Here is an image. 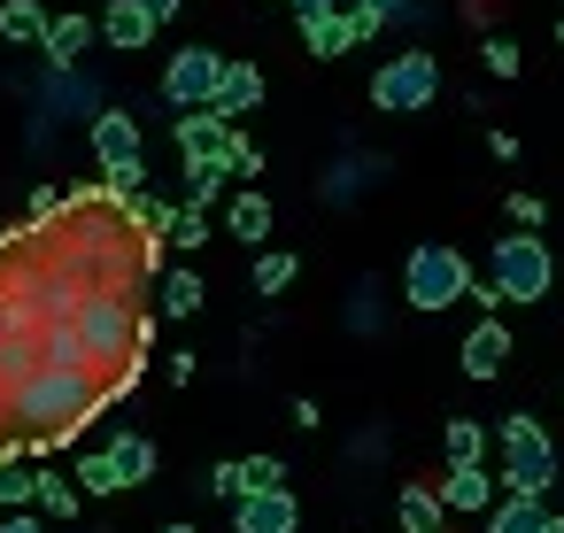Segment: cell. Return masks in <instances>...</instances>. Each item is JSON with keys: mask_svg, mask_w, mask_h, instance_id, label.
I'll return each instance as SVG.
<instances>
[{"mask_svg": "<svg viewBox=\"0 0 564 533\" xmlns=\"http://www.w3.org/2000/svg\"><path fill=\"white\" fill-rule=\"evenodd\" d=\"M549 286H556V255H549V240H541V232H502L495 255H487V279H471V302L495 317L502 302H518V309L549 302Z\"/></svg>", "mask_w": 564, "mask_h": 533, "instance_id": "1", "label": "cell"}, {"mask_svg": "<svg viewBox=\"0 0 564 533\" xmlns=\"http://www.w3.org/2000/svg\"><path fill=\"white\" fill-rule=\"evenodd\" d=\"M94 171H101V186H109V202L124 209V202H140V186H148V148H140V117L132 109H94Z\"/></svg>", "mask_w": 564, "mask_h": 533, "instance_id": "2", "label": "cell"}, {"mask_svg": "<svg viewBox=\"0 0 564 533\" xmlns=\"http://www.w3.org/2000/svg\"><path fill=\"white\" fill-rule=\"evenodd\" d=\"M495 440H502V494H549L556 487V440H549V425L533 417V410H510L502 425H495Z\"/></svg>", "mask_w": 564, "mask_h": 533, "instance_id": "3", "label": "cell"}, {"mask_svg": "<svg viewBox=\"0 0 564 533\" xmlns=\"http://www.w3.org/2000/svg\"><path fill=\"white\" fill-rule=\"evenodd\" d=\"M464 294H471V263H464V248H448V240L410 248V263H402V302H410V309L441 317V309H456Z\"/></svg>", "mask_w": 564, "mask_h": 533, "instance_id": "4", "label": "cell"}, {"mask_svg": "<svg viewBox=\"0 0 564 533\" xmlns=\"http://www.w3.org/2000/svg\"><path fill=\"white\" fill-rule=\"evenodd\" d=\"M433 94H441V55L433 47H402L371 70V109H387V117H417V109H433Z\"/></svg>", "mask_w": 564, "mask_h": 533, "instance_id": "5", "label": "cell"}, {"mask_svg": "<svg viewBox=\"0 0 564 533\" xmlns=\"http://www.w3.org/2000/svg\"><path fill=\"white\" fill-rule=\"evenodd\" d=\"M217 78H225V55H217V47H178V55L163 63V101H171L178 117H194V109L217 101Z\"/></svg>", "mask_w": 564, "mask_h": 533, "instance_id": "6", "label": "cell"}, {"mask_svg": "<svg viewBox=\"0 0 564 533\" xmlns=\"http://www.w3.org/2000/svg\"><path fill=\"white\" fill-rule=\"evenodd\" d=\"M178 155H186V171H225L232 163V124H217L209 109L178 117Z\"/></svg>", "mask_w": 564, "mask_h": 533, "instance_id": "7", "label": "cell"}, {"mask_svg": "<svg viewBox=\"0 0 564 533\" xmlns=\"http://www.w3.org/2000/svg\"><path fill=\"white\" fill-rule=\"evenodd\" d=\"M518 356V340H510V325L502 317H479L471 333H464V348H456V363H464V379H502V363Z\"/></svg>", "mask_w": 564, "mask_h": 533, "instance_id": "8", "label": "cell"}, {"mask_svg": "<svg viewBox=\"0 0 564 533\" xmlns=\"http://www.w3.org/2000/svg\"><path fill=\"white\" fill-rule=\"evenodd\" d=\"M294 525H302L294 487H263V494H240L232 502V533H294Z\"/></svg>", "mask_w": 564, "mask_h": 533, "instance_id": "9", "label": "cell"}, {"mask_svg": "<svg viewBox=\"0 0 564 533\" xmlns=\"http://www.w3.org/2000/svg\"><path fill=\"white\" fill-rule=\"evenodd\" d=\"M302 47H310L317 63H333V55L364 47V24H356L348 9H317V17H302Z\"/></svg>", "mask_w": 564, "mask_h": 533, "instance_id": "10", "label": "cell"}, {"mask_svg": "<svg viewBox=\"0 0 564 533\" xmlns=\"http://www.w3.org/2000/svg\"><path fill=\"white\" fill-rule=\"evenodd\" d=\"M248 109H263V70H256V63H225V78H217V101H209V117H217V124H240Z\"/></svg>", "mask_w": 564, "mask_h": 533, "instance_id": "11", "label": "cell"}, {"mask_svg": "<svg viewBox=\"0 0 564 533\" xmlns=\"http://www.w3.org/2000/svg\"><path fill=\"white\" fill-rule=\"evenodd\" d=\"M433 494H441V510L456 518V510H495V471L487 464H464V471H448V479H433Z\"/></svg>", "mask_w": 564, "mask_h": 533, "instance_id": "12", "label": "cell"}, {"mask_svg": "<svg viewBox=\"0 0 564 533\" xmlns=\"http://www.w3.org/2000/svg\"><path fill=\"white\" fill-rule=\"evenodd\" d=\"M394 518H402V533H448V510H441L433 479H410V487L394 494Z\"/></svg>", "mask_w": 564, "mask_h": 533, "instance_id": "13", "label": "cell"}, {"mask_svg": "<svg viewBox=\"0 0 564 533\" xmlns=\"http://www.w3.org/2000/svg\"><path fill=\"white\" fill-rule=\"evenodd\" d=\"M78 502H86V494H78L63 471H40V479H32V518H40V525H47V518H55V525H70V518H78Z\"/></svg>", "mask_w": 564, "mask_h": 533, "instance_id": "14", "label": "cell"}, {"mask_svg": "<svg viewBox=\"0 0 564 533\" xmlns=\"http://www.w3.org/2000/svg\"><path fill=\"white\" fill-rule=\"evenodd\" d=\"M0 40L9 47H47V9L40 0H0Z\"/></svg>", "mask_w": 564, "mask_h": 533, "instance_id": "15", "label": "cell"}, {"mask_svg": "<svg viewBox=\"0 0 564 533\" xmlns=\"http://www.w3.org/2000/svg\"><path fill=\"white\" fill-rule=\"evenodd\" d=\"M94 32H101V40H109V47H124V55H132V47H148V40H155V24H148V17H140V9H132V0H109V9H101V24H94Z\"/></svg>", "mask_w": 564, "mask_h": 533, "instance_id": "16", "label": "cell"}, {"mask_svg": "<svg viewBox=\"0 0 564 533\" xmlns=\"http://www.w3.org/2000/svg\"><path fill=\"white\" fill-rule=\"evenodd\" d=\"M225 232H232L240 248H263V240H271V202H263V194L248 186V194H240V202L225 209Z\"/></svg>", "mask_w": 564, "mask_h": 533, "instance_id": "17", "label": "cell"}, {"mask_svg": "<svg viewBox=\"0 0 564 533\" xmlns=\"http://www.w3.org/2000/svg\"><path fill=\"white\" fill-rule=\"evenodd\" d=\"M441 448H448V471L487 464V425H479V417H448V425H441Z\"/></svg>", "mask_w": 564, "mask_h": 533, "instance_id": "18", "label": "cell"}, {"mask_svg": "<svg viewBox=\"0 0 564 533\" xmlns=\"http://www.w3.org/2000/svg\"><path fill=\"white\" fill-rule=\"evenodd\" d=\"M109 464H117L124 487H148L155 479V440L148 433H124V440H109Z\"/></svg>", "mask_w": 564, "mask_h": 533, "instance_id": "19", "label": "cell"}, {"mask_svg": "<svg viewBox=\"0 0 564 533\" xmlns=\"http://www.w3.org/2000/svg\"><path fill=\"white\" fill-rule=\"evenodd\" d=\"M541 525H549V502H533V494H502L487 510V533H541Z\"/></svg>", "mask_w": 564, "mask_h": 533, "instance_id": "20", "label": "cell"}, {"mask_svg": "<svg viewBox=\"0 0 564 533\" xmlns=\"http://www.w3.org/2000/svg\"><path fill=\"white\" fill-rule=\"evenodd\" d=\"M94 40H101L94 17H47V55H55V63H78Z\"/></svg>", "mask_w": 564, "mask_h": 533, "instance_id": "21", "label": "cell"}, {"mask_svg": "<svg viewBox=\"0 0 564 533\" xmlns=\"http://www.w3.org/2000/svg\"><path fill=\"white\" fill-rule=\"evenodd\" d=\"M70 487H78V494H124V479H117V464H109V448H94V456H78V471H70Z\"/></svg>", "mask_w": 564, "mask_h": 533, "instance_id": "22", "label": "cell"}, {"mask_svg": "<svg viewBox=\"0 0 564 533\" xmlns=\"http://www.w3.org/2000/svg\"><path fill=\"white\" fill-rule=\"evenodd\" d=\"M348 17H356L364 40H371V32H387V24H410V17H417V0H356Z\"/></svg>", "mask_w": 564, "mask_h": 533, "instance_id": "23", "label": "cell"}, {"mask_svg": "<svg viewBox=\"0 0 564 533\" xmlns=\"http://www.w3.org/2000/svg\"><path fill=\"white\" fill-rule=\"evenodd\" d=\"M202 302H209L202 271H171V279H163V309H171V317H194Z\"/></svg>", "mask_w": 564, "mask_h": 533, "instance_id": "24", "label": "cell"}, {"mask_svg": "<svg viewBox=\"0 0 564 533\" xmlns=\"http://www.w3.org/2000/svg\"><path fill=\"white\" fill-rule=\"evenodd\" d=\"M32 464L24 456H0V510H32Z\"/></svg>", "mask_w": 564, "mask_h": 533, "instance_id": "25", "label": "cell"}, {"mask_svg": "<svg viewBox=\"0 0 564 533\" xmlns=\"http://www.w3.org/2000/svg\"><path fill=\"white\" fill-rule=\"evenodd\" d=\"M232 464H240V494H263V487H286V464H279V456H263V448H256V456H232Z\"/></svg>", "mask_w": 564, "mask_h": 533, "instance_id": "26", "label": "cell"}, {"mask_svg": "<svg viewBox=\"0 0 564 533\" xmlns=\"http://www.w3.org/2000/svg\"><path fill=\"white\" fill-rule=\"evenodd\" d=\"M163 240H171V248H186V255H194V248H202V240H209V217H202V209H171V217H163Z\"/></svg>", "mask_w": 564, "mask_h": 533, "instance_id": "27", "label": "cell"}, {"mask_svg": "<svg viewBox=\"0 0 564 533\" xmlns=\"http://www.w3.org/2000/svg\"><path fill=\"white\" fill-rule=\"evenodd\" d=\"M286 286H294V255H286V248L256 255V294H286Z\"/></svg>", "mask_w": 564, "mask_h": 533, "instance_id": "28", "label": "cell"}, {"mask_svg": "<svg viewBox=\"0 0 564 533\" xmlns=\"http://www.w3.org/2000/svg\"><path fill=\"white\" fill-rule=\"evenodd\" d=\"M479 63H487L495 78H518V70H525V55H518V40H502V32H495V40L479 47Z\"/></svg>", "mask_w": 564, "mask_h": 533, "instance_id": "29", "label": "cell"}, {"mask_svg": "<svg viewBox=\"0 0 564 533\" xmlns=\"http://www.w3.org/2000/svg\"><path fill=\"white\" fill-rule=\"evenodd\" d=\"M263 171V148L248 140V132H232V163H225V178H256Z\"/></svg>", "mask_w": 564, "mask_h": 533, "instance_id": "30", "label": "cell"}, {"mask_svg": "<svg viewBox=\"0 0 564 533\" xmlns=\"http://www.w3.org/2000/svg\"><path fill=\"white\" fill-rule=\"evenodd\" d=\"M217 194H225V171H194V178H186V209H202V217H209V202H217Z\"/></svg>", "mask_w": 564, "mask_h": 533, "instance_id": "31", "label": "cell"}, {"mask_svg": "<svg viewBox=\"0 0 564 533\" xmlns=\"http://www.w3.org/2000/svg\"><path fill=\"white\" fill-rule=\"evenodd\" d=\"M510 225H525V232H533V225H549V209H541V194H510Z\"/></svg>", "mask_w": 564, "mask_h": 533, "instance_id": "32", "label": "cell"}, {"mask_svg": "<svg viewBox=\"0 0 564 533\" xmlns=\"http://www.w3.org/2000/svg\"><path fill=\"white\" fill-rule=\"evenodd\" d=\"M209 494H225V502H240V464H232V456H225V464L209 471Z\"/></svg>", "mask_w": 564, "mask_h": 533, "instance_id": "33", "label": "cell"}, {"mask_svg": "<svg viewBox=\"0 0 564 533\" xmlns=\"http://www.w3.org/2000/svg\"><path fill=\"white\" fill-rule=\"evenodd\" d=\"M132 9H140V17H148V24H155V32H163V24H171V17H178V9H186V0H132Z\"/></svg>", "mask_w": 564, "mask_h": 533, "instance_id": "34", "label": "cell"}, {"mask_svg": "<svg viewBox=\"0 0 564 533\" xmlns=\"http://www.w3.org/2000/svg\"><path fill=\"white\" fill-rule=\"evenodd\" d=\"M0 533H47V525H40L32 510H9V518H0Z\"/></svg>", "mask_w": 564, "mask_h": 533, "instance_id": "35", "label": "cell"}, {"mask_svg": "<svg viewBox=\"0 0 564 533\" xmlns=\"http://www.w3.org/2000/svg\"><path fill=\"white\" fill-rule=\"evenodd\" d=\"M294 9H302V17H317V9H333V0H294Z\"/></svg>", "mask_w": 564, "mask_h": 533, "instance_id": "36", "label": "cell"}, {"mask_svg": "<svg viewBox=\"0 0 564 533\" xmlns=\"http://www.w3.org/2000/svg\"><path fill=\"white\" fill-rule=\"evenodd\" d=\"M163 533H202V525H186V518H178V525H163Z\"/></svg>", "mask_w": 564, "mask_h": 533, "instance_id": "37", "label": "cell"}, {"mask_svg": "<svg viewBox=\"0 0 564 533\" xmlns=\"http://www.w3.org/2000/svg\"><path fill=\"white\" fill-rule=\"evenodd\" d=\"M541 533H564V518H549V525H541Z\"/></svg>", "mask_w": 564, "mask_h": 533, "instance_id": "38", "label": "cell"}, {"mask_svg": "<svg viewBox=\"0 0 564 533\" xmlns=\"http://www.w3.org/2000/svg\"><path fill=\"white\" fill-rule=\"evenodd\" d=\"M556 40H564V17H556Z\"/></svg>", "mask_w": 564, "mask_h": 533, "instance_id": "39", "label": "cell"}, {"mask_svg": "<svg viewBox=\"0 0 564 533\" xmlns=\"http://www.w3.org/2000/svg\"><path fill=\"white\" fill-rule=\"evenodd\" d=\"M286 9H294V0H286Z\"/></svg>", "mask_w": 564, "mask_h": 533, "instance_id": "40", "label": "cell"}]
</instances>
